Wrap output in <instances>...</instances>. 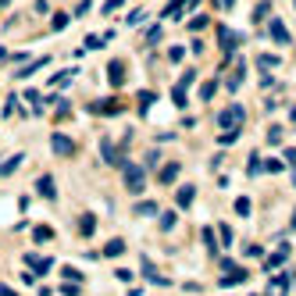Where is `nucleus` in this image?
Returning <instances> with one entry per match:
<instances>
[{"mask_svg":"<svg viewBox=\"0 0 296 296\" xmlns=\"http://www.w3.org/2000/svg\"><path fill=\"white\" fill-rule=\"evenodd\" d=\"M121 4H125V0H107V4H104V11H118Z\"/></svg>","mask_w":296,"mask_h":296,"instance_id":"33","label":"nucleus"},{"mask_svg":"<svg viewBox=\"0 0 296 296\" xmlns=\"http://www.w3.org/2000/svg\"><path fill=\"white\" fill-rule=\"evenodd\" d=\"M243 75H246V64H239V68L229 75V90H239V86H243Z\"/></svg>","mask_w":296,"mask_h":296,"instance_id":"15","label":"nucleus"},{"mask_svg":"<svg viewBox=\"0 0 296 296\" xmlns=\"http://www.w3.org/2000/svg\"><path fill=\"white\" fill-rule=\"evenodd\" d=\"M214 90H218V82H207V86L200 90V97H203V100H210V97H214Z\"/></svg>","mask_w":296,"mask_h":296,"instance_id":"24","label":"nucleus"},{"mask_svg":"<svg viewBox=\"0 0 296 296\" xmlns=\"http://www.w3.org/2000/svg\"><path fill=\"white\" fill-rule=\"evenodd\" d=\"M203 25H207V18H203V15H196V18L189 22V29H203Z\"/></svg>","mask_w":296,"mask_h":296,"instance_id":"32","label":"nucleus"},{"mask_svg":"<svg viewBox=\"0 0 296 296\" xmlns=\"http://www.w3.org/2000/svg\"><path fill=\"white\" fill-rule=\"evenodd\" d=\"M107 79H111V86H121V82H125V64L121 61H111L107 64Z\"/></svg>","mask_w":296,"mask_h":296,"instance_id":"6","label":"nucleus"},{"mask_svg":"<svg viewBox=\"0 0 296 296\" xmlns=\"http://www.w3.org/2000/svg\"><path fill=\"white\" fill-rule=\"evenodd\" d=\"M64 25H68V15H54V18H50V29H54V32H61Z\"/></svg>","mask_w":296,"mask_h":296,"instance_id":"21","label":"nucleus"},{"mask_svg":"<svg viewBox=\"0 0 296 296\" xmlns=\"http://www.w3.org/2000/svg\"><path fill=\"white\" fill-rule=\"evenodd\" d=\"M125 186H129V193H143V186H146V179H143V168L125 164Z\"/></svg>","mask_w":296,"mask_h":296,"instance_id":"2","label":"nucleus"},{"mask_svg":"<svg viewBox=\"0 0 296 296\" xmlns=\"http://www.w3.org/2000/svg\"><path fill=\"white\" fill-rule=\"evenodd\" d=\"M154 210H157L154 203H139V207H136V214H154Z\"/></svg>","mask_w":296,"mask_h":296,"instance_id":"31","label":"nucleus"},{"mask_svg":"<svg viewBox=\"0 0 296 296\" xmlns=\"http://www.w3.org/2000/svg\"><path fill=\"white\" fill-rule=\"evenodd\" d=\"M18 164H22V154H15V157H8L4 164H0V175H11V172H15V168H18Z\"/></svg>","mask_w":296,"mask_h":296,"instance_id":"17","label":"nucleus"},{"mask_svg":"<svg viewBox=\"0 0 296 296\" xmlns=\"http://www.w3.org/2000/svg\"><path fill=\"white\" fill-rule=\"evenodd\" d=\"M32 239H36V243H47V239H54V229H50V225H36V229H32Z\"/></svg>","mask_w":296,"mask_h":296,"instance_id":"13","label":"nucleus"},{"mask_svg":"<svg viewBox=\"0 0 296 296\" xmlns=\"http://www.w3.org/2000/svg\"><path fill=\"white\" fill-rule=\"evenodd\" d=\"M257 64L268 71V68H275V64H278V57H271V54H261V57H257Z\"/></svg>","mask_w":296,"mask_h":296,"instance_id":"22","label":"nucleus"},{"mask_svg":"<svg viewBox=\"0 0 296 296\" xmlns=\"http://www.w3.org/2000/svg\"><path fill=\"white\" fill-rule=\"evenodd\" d=\"M121 250H125V243H121V239H111V243L104 246V257H118Z\"/></svg>","mask_w":296,"mask_h":296,"instance_id":"18","label":"nucleus"},{"mask_svg":"<svg viewBox=\"0 0 296 296\" xmlns=\"http://www.w3.org/2000/svg\"><path fill=\"white\" fill-rule=\"evenodd\" d=\"M47 61H50V57H36V61H29V64H25V68H22V71H18V79H29V75H32V71H39V68H43V64H47Z\"/></svg>","mask_w":296,"mask_h":296,"instance_id":"10","label":"nucleus"},{"mask_svg":"<svg viewBox=\"0 0 296 296\" xmlns=\"http://www.w3.org/2000/svg\"><path fill=\"white\" fill-rule=\"evenodd\" d=\"M0 296H18L15 289H8V285H0Z\"/></svg>","mask_w":296,"mask_h":296,"instance_id":"34","label":"nucleus"},{"mask_svg":"<svg viewBox=\"0 0 296 296\" xmlns=\"http://www.w3.org/2000/svg\"><path fill=\"white\" fill-rule=\"evenodd\" d=\"M150 104H154V93H139V107H143V111H146V107H150Z\"/></svg>","mask_w":296,"mask_h":296,"instance_id":"30","label":"nucleus"},{"mask_svg":"<svg viewBox=\"0 0 296 296\" xmlns=\"http://www.w3.org/2000/svg\"><path fill=\"white\" fill-rule=\"evenodd\" d=\"M182 11H186V4H182V0H175V4H168V8H164V18H179Z\"/></svg>","mask_w":296,"mask_h":296,"instance_id":"19","label":"nucleus"},{"mask_svg":"<svg viewBox=\"0 0 296 296\" xmlns=\"http://www.w3.org/2000/svg\"><path fill=\"white\" fill-rule=\"evenodd\" d=\"M268 11H271V4H257V11H253V18L261 22V18H268Z\"/></svg>","mask_w":296,"mask_h":296,"instance_id":"26","label":"nucleus"},{"mask_svg":"<svg viewBox=\"0 0 296 296\" xmlns=\"http://www.w3.org/2000/svg\"><path fill=\"white\" fill-rule=\"evenodd\" d=\"M25 264H32L39 275H47V271L54 268V261H50V257H36V253H29V257H25Z\"/></svg>","mask_w":296,"mask_h":296,"instance_id":"7","label":"nucleus"},{"mask_svg":"<svg viewBox=\"0 0 296 296\" xmlns=\"http://www.w3.org/2000/svg\"><path fill=\"white\" fill-rule=\"evenodd\" d=\"M179 179V164H164L161 168V186H172Z\"/></svg>","mask_w":296,"mask_h":296,"instance_id":"9","label":"nucleus"},{"mask_svg":"<svg viewBox=\"0 0 296 296\" xmlns=\"http://www.w3.org/2000/svg\"><path fill=\"white\" fill-rule=\"evenodd\" d=\"M36 189L43 193L47 200H54V196H57V186H54V179H50V175H43V179H39V182H36Z\"/></svg>","mask_w":296,"mask_h":296,"instance_id":"8","label":"nucleus"},{"mask_svg":"<svg viewBox=\"0 0 296 296\" xmlns=\"http://www.w3.org/2000/svg\"><path fill=\"white\" fill-rule=\"evenodd\" d=\"M193 196H196V189H193V186H182L175 200H179V207H189V203H193Z\"/></svg>","mask_w":296,"mask_h":296,"instance_id":"14","label":"nucleus"},{"mask_svg":"<svg viewBox=\"0 0 296 296\" xmlns=\"http://www.w3.org/2000/svg\"><path fill=\"white\" fill-rule=\"evenodd\" d=\"M172 100H175V107H186V86H182V82H179V86H175Z\"/></svg>","mask_w":296,"mask_h":296,"instance_id":"20","label":"nucleus"},{"mask_svg":"<svg viewBox=\"0 0 296 296\" xmlns=\"http://www.w3.org/2000/svg\"><path fill=\"white\" fill-rule=\"evenodd\" d=\"M268 36L275 39V43H278V47H285V43H289V32H285V25H282L278 18H275V22L268 25Z\"/></svg>","mask_w":296,"mask_h":296,"instance_id":"4","label":"nucleus"},{"mask_svg":"<svg viewBox=\"0 0 296 296\" xmlns=\"http://www.w3.org/2000/svg\"><path fill=\"white\" fill-rule=\"evenodd\" d=\"M243 118H246V111H243L239 104H232L229 111H221V118H218V125H221V129H225V132H236V125H239Z\"/></svg>","mask_w":296,"mask_h":296,"instance_id":"1","label":"nucleus"},{"mask_svg":"<svg viewBox=\"0 0 296 296\" xmlns=\"http://www.w3.org/2000/svg\"><path fill=\"white\" fill-rule=\"evenodd\" d=\"M218 8H236V0H218Z\"/></svg>","mask_w":296,"mask_h":296,"instance_id":"35","label":"nucleus"},{"mask_svg":"<svg viewBox=\"0 0 296 296\" xmlns=\"http://www.w3.org/2000/svg\"><path fill=\"white\" fill-rule=\"evenodd\" d=\"M100 154H104V161H111V164H121V150H118V146L104 143V146H100Z\"/></svg>","mask_w":296,"mask_h":296,"instance_id":"11","label":"nucleus"},{"mask_svg":"<svg viewBox=\"0 0 296 296\" xmlns=\"http://www.w3.org/2000/svg\"><path fill=\"white\" fill-rule=\"evenodd\" d=\"M236 210H239V214H250V200L239 196V200H236Z\"/></svg>","mask_w":296,"mask_h":296,"instance_id":"25","label":"nucleus"},{"mask_svg":"<svg viewBox=\"0 0 296 296\" xmlns=\"http://www.w3.org/2000/svg\"><path fill=\"white\" fill-rule=\"evenodd\" d=\"M175 225V214H172V210H168V214H161V229H172Z\"/></svg>","mask_w":296,"mask_h":296,"instance_id":"27","label":"nucleus"},{"mask_svg":"<svg viewBox=\"0 0 296 296\" xmlns=\"http://www.w3.org/2000/svg\"><path fill=\"white\" fill-rule=\"evenodd\" d=\"M292 229H296V210H292Z\"/></svg>","mask_w":296,"mask_h":296,"instance_id":"36","label":"nucleus"},{"mask_svg":"<svg viewBox=\"0 0 296 296\" xmlns=\"http://www.w3.org/2000/svg\"><path fill=\"white\" fill-rule=\"evenodd\" d=\"M93 229H97V218H93V214H82V218H79V232H82V236H93Z\"/></svg>","mask_w":296,"mask_h":296,"instance_id":"12","label":"nucleus"},{"mask_svg":"<svg viewBox=\"0 0 296 296\" xmlns=\"http://www.w3.org/2000/svg\"><path fill=\"white\" fill-rule=\"evenodd\" d=\"M50 146H54V154H61V157H68V154H75V143H71L68 136H61V132H57V136L50 139Z\"/></svg>","mask_w":296,"mask_h":296,"instance_id":"3","label":"nucleus"},{"mask_svg":"<svg viewBox=\"0 0 296 296\" xmlns=\"http://www.w3.org/2000/svg\"><path fill=\"white\" fill-rule=\"evenodd\" d=\"M261 168H264V164H261V157H257V154H253V157H250V172H253V175H257V172H261Z\"/></svg>","mask_w":296,"mask_h":296,"instance_id":"29","label":"nucleus"},{"mask_svg":"<svg viewBox=\"0 0 296 296\" xmlns=\"http://www.w3.org/2000/svg\"><path fill=\"white\" fill-rule=\"evenodd\" d=\"M157 39H161V25H154V29L146 32V43H157Z\"/></svg>","mask_w":296,"mask_h":296,"instance_id":"28","label":"nucleus"},{"mask_svg":"<svg viewBox=\"0 0 296 296\" xmlns=\"http://www.w3.org/2000/svg\"><path fill=\"white\" fill-rule=\"evenodd\" d=\"M218 39H221V47H225V54H232V50L239 47V36H236L232 29H218Z\"/></svg>","mask_w":296,"mask_h":296,"instance_id":"5","label":"nucleus"},{"mask_svg":"<svg viewBox=\"0 0 296 296\" xmlns=\"http://www.w3.org/2000/svg\"><path fill=\"white\" fill-rule=\"evenodd\" d=\"M285 253H289V246H282L278 253H271V257H268V271H275L278 264H285Z\"/></svg>","mask_w":296,"mask_h":296,"instance_id":"16","label":"nucleus"},{"mask_svg":"<svg viewBox=\"0 0 296 296\" xmlns=\"http://www.w3.org/2000/svg\"><path fill=\"white\" fill-rule=\"evenodd\" d=\"M71 75H75V71H57V75L50 79V86H64V82H68Z\"/></svg>","mask_w":296,"mask_h":296,"instance_id":"23","label":"nucleus"},{"mask_svg":"<svg viewBox=\"0 0 296 296\" xmlns=\"http://www.w3.org/2000/svg\"><path fill=\"white\" fill-rule=\"evenodd\" d=\"M292 182H296V179H292Z\"/></svg>","mask_w":296,"mask_h":296,"instance_id":"37","label":"nucleus"}]
</instances>
